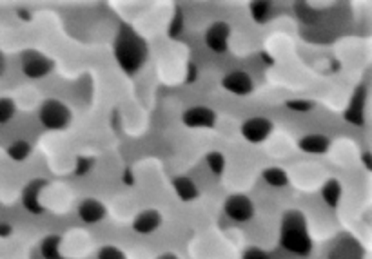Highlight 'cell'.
<instances>
[{
    "mask_svg": "<svg viewBox=\"0 0 372 259\" xmlns=\"http://www.w3.org/2000/svg\"><path fill=\"white\" fill-rule=\"evenodd\" d=\"M115 57L120 69L127 75H134L143 68L149 57V49L145 40L129 26H122L115 44Z\"/></svg>",
    "mask_w": 372,
    "mask_h": 259,
    "instance_id": "cell-1",
    "label": "cell"
},
{
    "mask_svg": "<svg viewBox=\"0 0 372 259\" xmlns=\"http://www.w3.org/2000/svg\"><path fill=\"white\" fill-rule=\"evenodd\" d=\"M280 245L291 254L309 256L312 250V240L307 229L305 216L298 211H289L283 214L280 229Z\"/></svg>",
    "mask_w": 372,
    "mask_h": 259,
    "instance_id": "cell-2",
    "label": "cell"
},
{
    "mask_svg": "<svg viewBox=\"0 0 372 259\" xmlns=\"http://www.w3.org/2000/svg\"><path fill=\"white\" fill-rule=\"evenodd\" d=\"M40 124L49 131H62L71 124V109L60 100H46L39 111Z\"/></svg>",
    "mask_w": 372,
    "mask_h": 259,
    "instance_id": "cell-3",
    "label": "cell"
},
{
    "mask_svg": "<svg viewBox=\"0 0 372 259\" xmlns=\"http://www.w3.org/2000/svg\"><path fill=\"white\" fill-rule=\"evenodd\" d=\"M224 211L231 220L238 221V223H245V221L253 220L254 216L253 202L245 194H233L227 198L224 203Z\"/></svg>",
    "mask_w": 372,
    "mask_h": 259,
    "instance_id": "cell-4",
    "label": "cell"
},
{
    "mask_svg": "<svg viewBox=\"0 0 372 259\" xmlns=\"http://www.w3.org/2000/svg\"><path fill=\"white\" fill-rule=\"evenodd\" d=\"M55 62L46 55L37 53V51H28L22 55V71L29 78H44L53 71Z\"/></svg>",
    "mask_w": 372,
    "mask_h": 259,
    "instance_id": "cell-5",
    "label": "cell"
},
{
    "mask_svg": "<svg viewBox=\"0 0 372 259\" xmlns=\"http://www.w3.org/2000/svg\"><path fill=\"white\" fill-rule=\"evenodd\" d=\"M272 129H274V125L271 120L263 118V116H254V118H249L244 122L242 136L251 144H262L272 135Z\"/></svg>",
    "mask_w": 372,
    "mask_h": 259,
    "instance_id": "cell-6",
    "label": "cell"
},
{
    "mask_svg": "<svg viewBox=\"0 0 372 259\" xmlns=\"http://www.w3.org/2000/svg\"><path fill=\"white\" fill-rule=\"evenodd\" d=\"M181 122L191 129H213L216 125V113L206 106H196L184 113Z\"/></svg>",
    "mask_w": 372,
    "mask_h": 259,
    "instance_id": "cell-7",
    "label": "cell"
},
{
    "mask_svg": "<svg viewBox=\"0 0 372 259\" xmlns=\"http://www.w3.org/2000/svg\"><path fill=\"white\" fill-rule=\"evenodd\" d=\"M231 26L227 22H213L206 31L207 48L215 53H225L229 48Z\"/></svg>",
    "mask_w": 372,
    "mask_h": 259,
    "instance_id": "cell-8",
    "label": "cell"
},
{
    "mask_svg": "<svg viewBox=\"0 0 372 259\" xmlns=\"http://www.w3.org/2000/svg\"><path fill=\"white\" fill-rule=\"evenodd\" d=\"M46 185H48L46 180H33L26 185L24 191H22V205H24L26 211L37 214V216H42L46 212L42 202H40V194H42Z\"/></svg>",
    "mask_w": 372,
    "mask_h": 259,
    "instance_id": "cell-9",
    "label": "cell"
},
{
    "mask_svg": "<svg viewBox=\"0 0 372 259\" xmlns=\"http://www.w3.org/2000/svg\"><path fill=\"white\" fill-rule=\"evenodd\" d=\"M222 86H224L225 91L233 93V95L236 96H247L251 95L254 89L251 75L245 71H240V69L227 73L224 77V80H222Z\"/></svg>",
    "mask_w": 372,
    "mask_h": 259,
    "instance_id": "cell-10",
    "label": "cell"
},
{
    "mask_svg": "<svg viewBox=\"0 0 372 259\" xmlns=\"http://www.w3.org/2000/svg\"><path fill=\"white\" fill-rule=\"evenodd\" d=\"M77 214L84 223L93 225V223H98V221H102L107 216V209H105V205L100 200H96V198H86V200H82L80 205H78Z\"/></svg>",
    "mask_w": 372,
    "mask_h": 259,
    "instance_id": "cell-11",
    "label": "cell"
},
{
    "mask_svg": "<svg viewBox=\"0 0 372 259\" xmlns=\"http://www.w3.org/2000/svg\"><path fill=\"white\" fill-rule=\"evenodd\" d=\"M162 225V214L154 209H148V211H142L136 214V218L133 220V231L136 234L148 236L153 234L154 231H158Z\"/></svg>",
    "mask_w": 372,
    "mask_h": 259,
    "instance_id": "cell-12",
    "label": "cell"
},
{
    "mask_svg": "<svg viewBox=\"0 0 372 259\" xmlns=\"http://www.w3.org/2000/svg\"><path fill=\"white\" fill-rule=\"evenodd\" d=\"M365 98H367V89L365 87H358L353 95V100L348 104L347 111H345V120L348 124L363 125L365 122Z\"/></svg>",
    "mask_w": 372,
    "mask_h": 259,
    "instance_id": "cell-13",
    "label": "cell"
},
{
    "mask_svg": "<svg viewBox=\"0 0 372 259\" xmlns=\"http://www.w3.org/2000/svg\"><path fill=\"white\" fill-rule=\"evenodd\" d=\"M298 147L307 154H324L329 151L330 140L324 135H307L298 140Z\"/></svg>",
    "mask_w": 372,
    "mask_h": 259,
    "instance_id": "cell-14",
    "label": "cell"
},
{
    "mask_svg": "<svg viewBox=\"0 0 372 259\" xmlns=\"http://www.w3.org/2000/svg\"><path fill=\"white\" fill-rule=\"evenodd\" d=\"M172 189H175L177 196L180 198L181 202H193V200L200 196V191L196 187V183L187 176L175 178L172 180Z\"/></svg>",
    "mask_w": 372,
    "mask_h": 259,
    "instance_id": "cell-15",
    "label": "cell"
},
{
    "mask_svg": "<svg viewBox=\"0 0 372 259\" xmlns=\"http://www.w3.org/2000/svg\"><path fill=\"white\" fill-rule=\"evenodd\" d=\"M342 194H344V189H342V183L338 180H327L324 183V187H321V198H324V202L327 203L329 207L336 209L339 205V200H342Z\"/></svg>",
    "mask_w": 372,
    "mask_h": 259,
    "instance_id": "cell-16",
    "label": "cell"
},
{
    "mask_svg": "<svg viewBox=\"0 0 372 259\" xmlns=\"http://www.w3.org/2000/svg\"><path fill=\"white\" fill-rule=\"evenodd\" d=\"M60 245H62L60 236H48V238H44L42 243H40V254L44 256V259H62Z\"/></svg>",
    "mask_w": 372,
    "mask_h": 259,
    "instance_id": "cell-17",
    "label": "cell"
},
{
    "mask_svg": "<svg viewBox=\"0 0 372 259\" xmlns=\"http://www.w3.org/2000/svg\"><path fill=\"white\" fill-rule=\"evenodd\" d=\"M263 180L267 185L276 189L285 187L287 183H289V176H287V171L282 167H267L263 169Z\"/></svg>",
    "mask_w": 372,
    "mask_h": 259,
    "instance_id": "cell-18",
    "label": "cell"
},
{
    "mask_svg": "<svg viewBox=\"0 0 372 259\" xmlns=\"http://www.w3.org/2000/svg\"><path fill=\"white\" fill-rule=\"evenodd\" d=\"M251 17L253 20H256L258 24H263L271 19L272 15V4L267 0H258V2H251Z\"/></svg>",
    "mask_w": 372,
    "mask_h": 259,
    "instance_id": "cell-19",
    "label": "cell"
},
{
    "mask_svg": "<svg viewBox=\"0 0 372 259\" xmlns=\"http://www.w3.org/2000/svg\"><path fill=\"white\" fill-rule=\"evenodd\" d=\"M29 154H31V145L26 140H17L8 147V156L13 162H26L29 158Z\"/></svg>",
    "mask_w": 372,
    "mask_h": 259,
    "instance_id": "cell-20",
    "label": "cell"
},
{
    "mask_svg": "<svg viewBox=\"0 0 372 259\" xmlns=\"http://www.w3.org/2000/svg\"><path fill=\"white\" fill-rule=\"evenodd\" d=\"M207 160V165H209L211 173L216 174V176H220V174L224 173L225 169V156L222 153H218V151H213V153H209L206 156Z\"/></svg>",
    "mask_w": 372,
    "mask_h": 259,
    "instance_id": "cell-21",
    "label": "cell"
},
{
    "mask_svg": "<svg viewBox=\"0 0 372 259\" xmlns=\"http://www.w3.org/2000/svg\"><path fill=\"white\" fill-rule=\"evenodd\" d=\"M17 106L11 98H0V124H8L13 120Z\"/></svg>",
    "mask_w": 372,
    "mask_h": 259,
    "instance_id": "cell-22",
    "label": "cell"
},
{
    "mask_svg": "<svg viewBox=\"0 0 372 259\" xmlns=\"http://www.w3.org/2000/svg\"><path fill=\"white\" fill-rule=\"evenodd\" d=\"M95 167V158L91 156H78L77 165H75V174L77 176H86L91 173V169Z\"/></svg>",
    "mask_w": 372,
    "mask_h": 259,
    "instance_id": "cell-23",
    "label": "cell"
},
{
    "mask_svg": "<svg viewBox=\"0 0 372 259\" xmlns=\"http://www.w3.org/2000/svg\"><path fill=\"white\" fill-rule=\"evenodd\" d=\"M287 109L296 111V113H309V111L315 109V104L305 98H296V100H289L285 104Z\"/></svg>",
    "mask_w": 372,
    "mask_h": 259,
    "instance_id": "cell-24",
    "label": "cell"
},
{
    "mask_svg": "<svg viewBox=\"0 0 372 259\" xmlns=\"http://www.w3.org/2000/svg\"><path fill=\"white\" fill-rule=\"evenodd\" d=\"M96 259H125V254L118 249V247L107 245V247H102L100 252H98V258Z\"/></svg>",
    "mask_w": 372,
    "mask_h": 259,
    "instance_id": "cell-25",
    "label": "cell"
},
{
    "mask_svg": "<svg viewBox=\"0 0 372 259\" xmlns=\"http://www.w3.org/2000/svg\"><path fill=\"white\" fill-rule=\"evenodd\" d=\"M181 29H184V17H181L180 11H177V15H175V19H172L171 26H169V35H171V37H178Z\"/></svg>",
    "mask_w": 372,
    "mask_h": 259,
    "instance_id": "cell-26",
    "label": "cell"
},
{
    "mask_svg": "<svg viewBox=\"0 0 372 259\" xmlns=\"http://www.w3.org/2000/svg\"><path fill=\"white\" fill-rule=\"evenodd\" d=\"M242 259H271V258H269V254L265 252V250L256 249V247H251V249L245 250L244 258Z\"/></svg>",
    "mask_w": 372,
    "mask_h": 259,
    "instance_id": "cell-27",
    "label": "cell"
},
{
    "mask_svg": "<svg viewBox=\"0 0 372 259\" xmlns=\"http://www.w3.org/2000/svg\"><path fill=\"white\" fill-rule=\"evenodd\" d=\"M13 234V227L10 223H0V238H10Z\"/></svg>",
    "mask_w": 372,
    "mask_h": 259,
    "instance_id": "cell-28",
    "label": "cell"
},
{
    "mask_svg": "<svg viewBox=\"0 0 372 259\" xmlns=\"http://www.w3.org/2000/svg\"><path fill=\"white\" fill-rule=\"evenodd\" d=\"M363 162H365V167H367L369 171H371V169H372V165H371V154H369V153L363 154Z\"/></svg>",
    "mask_w": 372,
    "mask_h": 259,
    "instance_id": "cell-29",
    "label": "cell"
},
{
    "mask_svg": "<svg viewBox=\"0 0 372 259\" xmlns=\"http://www.w3.org/2000/svg\"><path fill=\"white\" fill-rule=\"evenodd\" d=\"M4 69H6V58H4V55L0 53V75L4 73Z\"/></svg>",
    "mask_w": 372,
    "mask_h": 259,
    "instance_id": "cell-30",
    "label": "cell"
},
{
    "mask_svg": "<svg viewBox=\"0 0 372 259\" xmlns=\"http://www.w3.org/2000/svg\"><path fill=\"white\" fill-rule=\"evenodd\" d=\"M124 182H127L129 185L133 183V180H131V171H125V173H124Z\"/></svg>",
    "mask_w": 372,
    "mask_h": 259,
    "instance_id": "cell-31",
    "label": "cell"
},
{
    "mask_svg": "<svg viewBox=\"0 0 372 259\" xmlns=\"http://www.w3.org/2000/svg\"><path fill=\"white\" fill-rule=\"evenodd\" d=\"M160 259H178V258L175 254H163L160 256Z\"/></svg>",
    "mask_w": 372,
    "mask_h": 259,
    "instance_id": "cell-32",
    "label": "cell"
}]
</instances>
